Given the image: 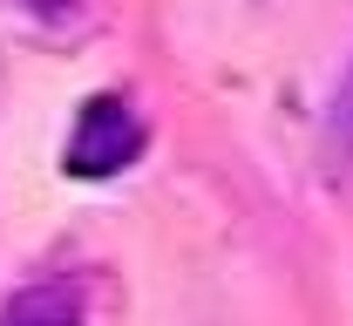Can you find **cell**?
Returning a JSON list of instances; mask_svg holds the SVG:
<instances>
[{
	"mask_svg": "<svg viewBox=\"0 0 353 326\" xmlns=\"http://www.w3.org/2000/svg\"><path fill=\"white\" fill-rule=\"evenodd\" d=\"M326 136H333L340 156H353V68H347V82H340V95H333V123H326Z\"/></svg>",
	"mask_w": 353,
	"mask_h": 326,
	"instance_id": "obj_3",
	"label": "cell"
},
{
	"mask_svg": "<svg viewBox=\"0 0 353 326\" xmlns=\"http://www.w3.org/2000/svg\"><path fill=\"white\" fill-rule=\"evenodd\" d=\"M14 7H28V14H48V21H54V14H68L75 0H14Z\"/></svg>",
	"mask_w": 353,
	"mask_h": 326,
	"instance_id": "obj_4",
	"label": "cell"
},
{
	"mask_svg": "<svg viewBox=\"0 0 353 326\" xmlns=\"http://www.w3.org/2000/svg\"><path fill=\"white\" fill-rule=\"evenodd\" d=\"M136 150H143V123L123 95H88L75 130H68V170L75 177H116L130 170Z\"/></svg>",
	"mask_w": 353,
	"mask_h": 326,
	"instance_id": "obj_1",
	"label": "cell"
},
{
	"mask_svg": "<svg viewBox=\"0 0 353 326\" xmlns=\"http://www.w3.org/2000/svg\"><path fill=\"white\" fill-rule=\"evenodd\" d=\"M0 326H82V285L75 279L21 285V292L0 306Z\"/></svg>",
	"mask_w": 353,
	"mask_h": 326,
	"instance_id": "obj_2",
	"label": "cell"
}]
</instances>
